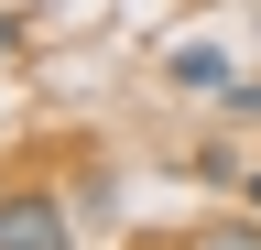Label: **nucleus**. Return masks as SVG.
<instances>
[{
	"label": "nucleus",
	"mask_w": 261,
	"mask_h": 250,
	"mask_svg": "<svg viewBox=\"0 0 261 250\" xmlns=\"http://www.w3.org/2000/svg\"><path fill=\"white\" fill-rule=\"evenodd\" d=\"M0 250H76V229H65V196H44V185H11V196H0Z\"/></svg>",
	"instance_id": "obj_1"
},
{
	"label": "nucleus",
	"mask_w": 261,
	"mask_h": 250,
	"mask_svg": "<svg viewBox=\"0 0 261 250\" xmlns=\"http://www.w3.org/2000/svg\"><path fill=\"white\" fill-rule=\"evenodd\" d=\"M163 76H174L185 98H228V87H240V76H228V54H218V44H185V54H163Z\"/></svg>",
	"instance_id": "obj_2"
},
{
	"label": "nucleus",
	"mask_w": 261,
	"mask_h": 250,
	"mask_svg": "<svg viewBox=\"0 0 261 250\" xmlns=\"http://www.w3.org/2000/svg\"><path fill=\"white\" fill-rule=\"evenodd\" d=\"M174 250H261V217H218V229H185Z\"/></svg>",
	"instance_id": "obj_3"
},
{
	"label": "nucleus",
	"mask_w": 261,
	"mask_h": 250,
	"mask_svg": "<svg viewBox=\"0 0 261 250\" xmlns=\"http://www.w3.org/2000/svg\"><path fill=\"white\" fill-rule=\"evenodd\" d=\"M228 120H261V76H240V87H228Z\"/></svg>",
	"instance_id": "obj_4"
},
{
	"label": "nucleus",
	"mask_w": 261,
	"mask_h": 250,
	"mask_svg": "<svg viewBox=\"0 0 261 250\" xmlns=\"http://www.w3.org/2000/svg\"><path fill=\"white\" fill-rule=\"evenodd\" d=\"M11 54H22V22H11V11H0V66H11Z\"/></svg>",
	"instance_id": "obj_5"
},
{
	"label": "nucleus",
	"mask_w": 261,
	"mask_h": 250,
	"mask_svg": "<svg viewBox=\"0 0 261 250\" xmlns=\"http://www.w3.org/2000/svg\"><path fill=\"white\" fill-rule=\"evenodd\" d=\"M240 196H250V217H261V163H250V174H240Z\"/></svg>",
	"instance_id": "obj_6"
},
{
	"label": "nucleus",
	"mask_w": 261,
	"mask_h": 250,
	"mask_svg": "<svg viewBox=\"0 0 261 250\" xmlns=\"http://www.w3.org/2000/svg\"><path fill=\"white\" fill-rule=\"evenodd\" d=\"M0 196H11V185H0Z\"/></svg>",
	"instance_id": "obj_7"
}]
</instances>
